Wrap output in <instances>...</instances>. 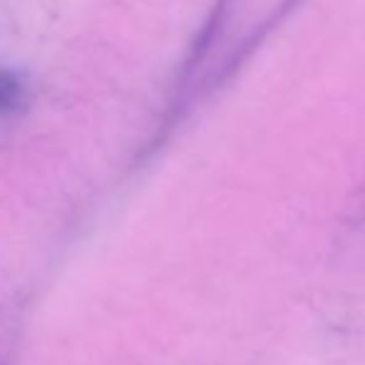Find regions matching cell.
<instances>
[{
  "label": "cell",
  "instance_id": "cell-1",
  "mask_svg": "<svg viewBox=\"0 0 365 365\" xmlns=\"http://www.w3.org/2000/svg\"><path fill=\"white\" fill-rule=\"evenodd\" d=\"M28 100V82L20 73L0 68V120L18 115Z\"/></svg>",
  "mask_w": 365,
  "mask_h": 365
}]
</instances>
